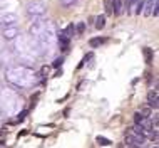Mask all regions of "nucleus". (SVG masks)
I'll use <instances>...</instances> for the list:
<instances>
[{"label": "nucleus", "instance_id": "nucleus-17", "mask_svg": "<svg viewBox=\"0 0 159 148\" xmlns=\"http://www.w3.org/2000/svg\"><path fill=\"white\" fill-rule=\"evenodd\" d=\"M62 62H64L62 57H57V59H55L54 62H52V66H54V68H59V66H62Z\"/></svg>", "mask_w": 159, "mask_h": 148}, {"label": "nucleus", "instance_id": "nucleus-21", "mask_svg": "<svg viewBox=\"0 0 159 148\" xmlns=\"http://www.w3.org/2000/svg\"><path fill=\"white\" fill-rule=\"evenodd\" d=\"M0 135H2V131H0Z\"/></svg>", "mask_w": 159, "mask_h": 148}, {"label": "nucleus", "instance_id": "nucleus-19", "mask_svg": "<svg viewBox=\"0 0 159 148\" xmlns=\"http://www.w3.org/2000/svg\"><path fill=\"white\" fill-rule=\"evenodd\" d=\"M152 148H158V143H154V146H152Z\"/></svg>", "mask_w": 159, "mask_h": 148}, {"label": "nucleus", "instance_id": "nucleus-6", "mask_svg": "<svg viewBox=\"0 0 159 148\" xmlns=\"http://www.w3.org/2000/svg\"><path fill=\"white\" fill-rule=\"evenodd\" d=\"M19 29H17L15 26H12V27H5L4 29V37L7 39V41H13V39H17L19 37Z\"/></svg>", "mask_w": 159, "mask_h": 148}, {"label": "nucleus", "instance_id": "nucleus-3", "mask_svg": "<svg viewBox=\"0 0 159 148\" xmlns=\"http://www.w3.org/2000/svg\"><path fill=\"white\" fill-rule=\"evenodd\" d=\"M45 12H47V7H45L44 2H39L37 0V2H32V4L27 5V15H29V17L40 19V17L45 15Z\"/></svg>", "mask_w": 159, "mask_h": 148}, {"label": "nucleus", "instance_id": "nucleus-14", "mask_svg": "<svg viewBox=\"0 0 159 148\" xmlns=\"http://www.w3.org/2000/svg\"><path fill=\"white\" fill-rule=\"evenodd\" d=\"M74 29H75V34H77V35H80V34L84 32V30H85V24H84V22H80V24L74 26Z\"/></svg>", "mask_w": 159, "mask_h": 148}, {"label": "nucleus", "instance_id": "nucleus-13", "mask_svg": "<svg viewBox=\"0 0 159 148\" xmlns=\"http://www.w3.org/2000/svg\"><path fill=\"white\" fill-rule=\"evenodd\" d=\"M134 5H136V10H134L136 14H141L142 10H144V0H137Z\"/></svg>", "mask_w": 159, "mask_h": 148}, {"label": "nucleus", "instance_id": "nucleus-4", "mask_svg": "<svg viewBox=\"0 0 159 148\" xmlns=\"http://www.w3.org/2000/svg\"><path fill=\"white\" fill-rule=\"evenodd\" d=\"M17 20H19V15H17L15 12H2L0 14V24L5 26V27L15 26Z\"/></svg>", "mask_w": 159, "mask_h": 148}, {"label": "nucleus", "instance_id": "nucleus-10", "mask_svg": "<svg viewBox=\"0 0 159 148\" xmlns=\"http://www.w3.org/2000/svg\"><path fill=\"white\" fill-rule=\"evenodd\" d=\"M142 52H144V57H146V62H152V51H151V47H144L142 49Z\"/></svg>", "mask_w": 159, "mask_h": 148}, {"label": "nucleus", "instance_id": "nucleus-15", "mask_svg": "<svg viewBox=\"0 0 159 148\" xmlns=\"http://www.w3.org/2000/svg\"><path fill=\"white\" fill-rule=\"evenodd\" d=\"M97 143L102 145V146H109V145H111V140L104 138V136H97Z\"/></svg>", "mask_w": 159, "mask_h": 148}, {"label": "nucleus", "instance_id": "nucleus-8", "mask_svg": "<svg viewBox=\"0 0 159 148\" xmlns=\"http://www.w3.org/2000/svg\"><path fill=\"white\" fill-rule=\"evenodd\" d=\"M104 42H106V39H100V37H92L91 41H89V46L96 49V47H100V46H102Z\"/></svg>", "mask_w": 159, "mask_h": 148}, {"label": "nucleus", "instance_id": "nucleus-16", "mask_svg": "<svg viewBox=\"0 0 159 148\" xmlns=\"http://www.w3.org/2000/svg\"><path fill=\"white\" fill-rule=\"evenodd\" d=\"M74 4H77V0H60V5L62 7H72Z\"/></svg>", "mask_w": 159, "mask_h": 148}, {"label": "nucleus", "instance_id": "nucleus-22", "mask_svg": "<svg viewBox=\"0 0 159 148\" xmlns=\"http://www.w3.org/2000/svg\"><path fill=\"white\" fill-rule=\"evenodd\" d=\"M0 119H2V118H0Z\"/></svg>", "mask_w": 159, "mask_h": 148}, {"label": "nucleus", "instance_id": "nucleus-2", "mask_svg": "<svg viewBox=\"0 0 159 148\" xmlns=\"http://www.w3.org/2000/svg\"><path fill=\"white\" fill-rule=\"evenodd\" d=\"M0 108L5 114H15L20 110V99L13 89H4L0 93Z\"/></svg>", "mask_w": 159, "mask_h": 148}, {"label": "nucleus", "instance_id": "nucleus-18", "mask_svg": "<svg viewBox=\"0 0 159 148\" xmlns=\"http://www.w3.org/2000/svg\"><path fill=\"white\" fill-rule=\"evenodd\" d=\"M136 2H137V0H126V9L131 10V7H132V5L136 4Z\"/></svg>", "mask_w": 159, "mask_h": 148}, {"label": "nucleus", "instance_id": "nucleus-20", "mask_svg": "<svg viewBox=\"0 0 159 148\" xmlns=\"http://www.w3.org/2000/svg\"><path fill=\"white\" fill-rule=\"evenodd\" d=\"M0 71H2V64H0Z\"/></svg>", "mask_w": 159, "mask_h": 148}, {"label": "nucleus", "instance_id": "nucleus-11", "mask_svg": "<svg viewBox=\"0 0 159 148\" xmlns=\"http://www.w3.org/2000/svg\"><path fill=\"white\" fill-rule=\"evenodd\" d=\"M104 26H106V17H104V15H99V17L96 19V29L100 30Z\"/></svg>", "mask_w": 159, "mask_h": 148}, {"label": "nucleus", "instance_id": "nucleus-5", "mask_svg": "<svg viewBox=\"0 0 159 148\" xmlns=\"http://www.w3.org/2000/svg\"><path fill=\"white\" fill-rule=\"evenodd\" d=\"M147 106L152 111H158V88H154L147 96Z\"/></svg>", "mask_w": 159, "mask_h": 148}, {"label": "nucleus", "instance_id": "nucleus-9", "mask_svg": "<svg viewBox=\"0 0 159 148\" xmlns=\"http://www.w3.org/2000/svg\"><path fill=\"white\" fill-rule=\"evenodd\" d=\"M112 12L116 15H119L122 12V0H112Z\"/></svg>", "mask_w": 159, "mask_h": 148}, {"label": "nucleus", "instance_id": "nucleus-1", "mask_svg": "<svg viewBox=\"0 0 159 148\" xmlns=\"http://www.w3.org/2000/svg\"><path fill=\"white\" fill-rule=\"evenodd\" d=\"M5 77H7L8 83H12L19 88H30V86L37 83L35 72L27 66H12V68H8L7 72H5Z\"/></svg>", "mask_w": 159, "mask_h": 148}, {"label": "nucleus", "instance_id": "nucleus-7", "mask_svg": "<svg viewBox=\"0 0 159 148\" xmlns=\"http://www.w3.org/2000/svg\"><path fill=\"white\" fill-rule=\"evenodd\" d=\"M69 42H71V37H67L64 30L59 32V46H60L62 51H67V49H69Z\"/></svg>", "mask_w": 159, "mask_h": 148}, {"label": "nucleus", "instance_id": "nucleus-12", "mask_svg": "<svg viewBox=\"0 0 159 148\" xmlns=\"http://www.w3.org/2000/svg\"><path fill=\"white\" fill-rule=\"evenodd\" d=\"M154 2H156V0H149V2H147L146 9L142 10V12L146 14V15H151V12H152V7H154Z\"/></svg>", "mask_w": 159, "mask_h": 148}]
</instances>
